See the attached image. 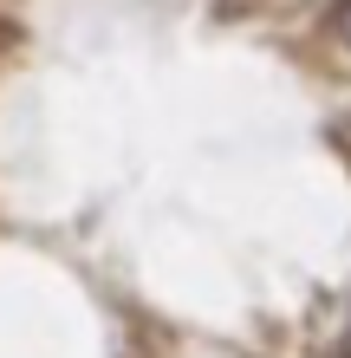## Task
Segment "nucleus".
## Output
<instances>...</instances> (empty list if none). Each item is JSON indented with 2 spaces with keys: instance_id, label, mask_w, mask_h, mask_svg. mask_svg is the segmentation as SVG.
<instances>
[{
  "instance_id": "f257e3e1",
  "label": "nucleus",
  "mask_w": 351,
  "mask_h": 358,
  "mask_svg": "<svg viewBox=\"0 0 351 358\" xmlns=\"http://www.w3.org/2000/svg\"><path fill=\"white\" fill-rule=\"evenodd\" d=\"M338 33H345V46H351V7H338Z\"/></svg>"
}]
</instances>
